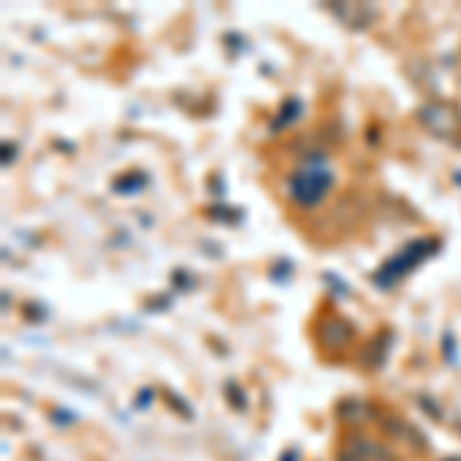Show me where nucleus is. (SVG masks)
<instances>
[{
    "label": "nucleus",
    "mask_w": 461,
    "mask_h": 461,
    "mask_svg": "<svg viewBox=\"0 0 461 461\" xmlns=\"http://www.w3.org/2000/svg\"><path fill=\"white\" fill-rule=\"evenodd\" d=\"M339 461H363V458L354 456V452H339Z\"/></svg>",
    "instance_id": "6"
},
{
    "label": "nucleus",
    "mask_w": 461,
    "mask_h": 461,
    "mask_svg": "<svg viewBox=\"0 0 461 461\" xmlns=\"http://www.w3.org/2000/svg\"><path fill=\"white\" fill-rule=\"evenodd\" d=\"M419 121L428 126L434 136H452V132L458 130V117L452 108L446 105H428L419 111Z\"/></svg>",
    "instance_id": "3"
},
{
    "label": "nucleus",
    "mask_w": 461,
    "mask_h": 461,
    "mask_svg": "<svg viewBox=\"0 0 461 461\" xmlns=\"http://www.w3.org/2000/svg\"><path fill=\"white\" fill-rule=\"evenodd\" d=\"M421 247H428V243H415V247H409L406 252H400L397 258H391V262L384 265V271H378V284H393L397 277H403L409 267L419 265L421 258L428 256V249H421Z\"/></svg>",
    "instance_id": "2"
},
{
    "label": "nucleus",
    "mask_w": 461,
    "mask_h": 461,
    "mask_svg": "<svg viewBox=\"0 0 461 461\" xmlns=\"http://www.w3.org/2000/svg\"><path fill=\"white\" fill-rule=\"evenodd\" d=\"M354 456H360V458H369V461H391V452H384V449H378L375 443H369V440H354Z\"/></svg>",
    "instance_id": "5"
},
{
    "label": "nucleus",
    "mask_w": 461,
    "mask_h": 461,
    "mask_svg": "<svg viewBox=\"0 0 461 461\" xmlns=\"http://www.w3.org/2000/svg\"><path fill=\"white\" fill-rule=\"evenodd\" d=\"M320 341H323V345H332V348H345L348 341H351V326L336 317L323 320V323H320Z\"/></svg>",
    "instance_id": "4"
},
{
    "label": "nucleus",
    "mask_w": 461,
    "mask_h": 461,
    "mask_svg": "<svg viewBox=\"0 0 461 461\" xmlns=\"http://www.w3.org/2000/svg\"><path fill=\"white\" fill-rule=\"evenodd\" d=\"M330 185H332V176L326 173V169L308 167L289 178V194H293V200L299 206H317L326 191H330Z\"/></svg>",
    "instance_id": "1"
}]
</instances>
